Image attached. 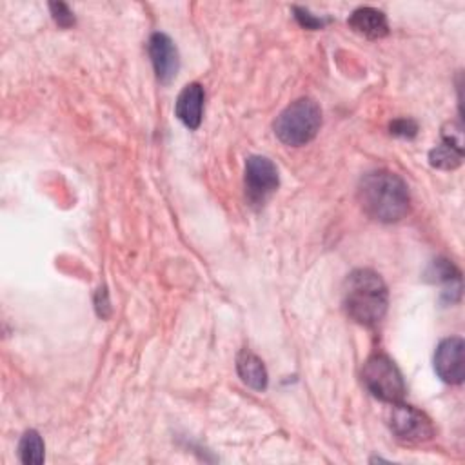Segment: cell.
Instances as JSON below:
<instances>
[{
  "label": "cell",
  "instance_id": "obj_7",
  "mask_svg": "<svg viewBox=\"0 0 465 465\" xmlns=\"http://www.w3.org/2000/svg\"><path fill=\"white\" fill-rule=\"evenodd\" d=\"M463 349L465 343L460 336H450L440 341L434 352V369L445 383L458 385L463 381Z\"/></svg>",
  "mask_w": 465,
  "mask_h": 465
},
{
  "label": "cell",
  "instance_id": "obj_8",
  "mask_svg": "<svg viewBox=\"0 0 465 465\" xmlns=\"http://www.w3.org/2000/svg\"><path fill=\"white\" fill-rule=\"evenodd\" d=\"M147 49H149V56H151V62H153L158 80L162 84H169L176 76L178 65H180L178 51H176L173 40L163 33H154L149 38Z\"/></svg>",
  "mask_w": 465,
  "mask_h": 465
},
{
  "label": "cell",
  "instance_id": "obj_16",
  "mask_svg": "<svg viewBox=\"0 0 465 465\" xmlns=\"http://www.w3.org/2000/svg\"><path fill=\"white\" fill-rule=\"evenodd\" d=\"M391 133L401 134V136H412L416 134V124L411 120H396L394 124H391Z\"/></svg>",
  "mask_w": 465,
  "mask_h": 465
},
{
  "label": "cell",
  "instance_id": "obj_2",
  "mask_svg": "<svg viewBox=\"0 0 465 465\" xmlns=\"http://www.w3.org/2000/svg\"><path fill=\"white\" fill-rule=\"evenodd\" d=\"M389 292L381 276L371 269L352 271L343 287V307L360 325H376L387 312Z\"/></svg>",
  "mask_w": 465,
  "mask_h": 465
},
{
  "label": "cell",
  "instance_id": "obj_15",
  "mask_svg": "<svg viewBox=\"0 0 465 465\" xmlns=\"http://www.w3.org/2000/svg\"><path fill=\"white\" fill-rule=\"evenodd\" d=\"M294 13H296V20H298L305 29H316V27L322 25V20H320V18H314L307 9L294 7Z\"/></svg>",
  "mask_w": 465,
  "mask_h": 465
},
{
  "label": "cell",
  "instance_id": "obj_12",
  "mask_svg": "<svg viewBox=\"0 0 465 465\" xmlns=\"http://www.w3.org/2000/svg\"><path fill=\"white\" fill-rule=\"evenodd\" d=\"M20 460L27 465H40L44 461V441L36 430H25L18 443Z\"/></svg>",
  "mask_w": 465,
  "mask_h": 465
},
{
  "label": "cell",
  "instance_id": "obj_13",
  "mask_svg": "<svg viewBox=\"0 0 465 465\" xmlns=\"http://www.w3.org/2000/svg\"><path fill=\"white\" fill-rule=\"evenodd\" d=\"M429 160H430V165H434L438 169H454L461 163V149L443 142L441 145H438L430 151Z\"/></svg>",
  "mask_w": 465,
  "mask_h": 465
},
{
  "label": "cell",
  "instance_id": "obj_1",
  "mask_svg": "<svg viewBox=\"0 0 465 465\" xmlns=\"http://www.w3.org/2000/svg\"><path fill=\"white\" fill-rule=\"evenodd\" d=\"M361 209L378 222L392 223L409 213V189L405 182L389 171H372L363 174L358 185Z\"/></svg>",
  "mask_w": 465,
  "mask_h": 465
},
{
  "label": "cell",
  "instance_id": "obj_10",
  "mask_svg": "<svg viewBox=\"0 0 465 465\" xmlns=\"http://www.w3.org/2000/svg\"><path fill=\"white\" fill-rule=\"evenodd\" d=\"M349 27L367 38H381L389 33L385 15L374 7H358L349 16Z\"/></svg>",
  "mask_w": 465,
  "mask_h": 465
},
{
  "label": "cell",
  "instance_id": "obj_11",
  "mask_svg": "<svg viewBox=\"0 0 465 465\" xmlns=\"http://www.w3.org/2000/svg\"><path fill=\"white\" fill-rule=\"evenodd\" d=\"M236 371L245 385L254 391H263L267 387V371L263 361L251 351H240L236 358Z\"/></svg>",
  "mask_w": 465,
  "mask_h": 465
},
{
  "label": "cell",
  "instance_id": "obj_6",
  "mask_svg": "<svg viewBox=\"0 0 465 465\" xmlns=\"http://www.w3.org/2000/svg\"><path fill=\"white\" fill-rule=\"evenodd\" d=\"M278 189V169L265 156H249L245 162V194L254 205H263L265 200Z\"/></svg>",
  "mask_w": 465,
  "mask_h": 465
},
{
  "label": "cell",
  "instance_id": "obj_14",
  "mask_svg": "<svg viewBox=\"0 0 465 465\" xmlns=\"http://www.w3.org/2000/svg\"><path fill=\"white\" fill-rule=\"evenodd\" d=\"M49 7H51V13H53V18L56 20V24L60 27H69L71 24H74V16H73L71 9L65 4L54 2V4H49Z\"/></svg>",
  "mask_w": 465,
  "mask_h": 465
},
{
  "label": "cell",
  "instance_id": "obj_4",
  "mask_svg": "<svg viewBox=\"0 0 465 465\" xmlns=\"http://www.w3.org/2000/svg\"><path fill=\"white\" fill-rule=\"evenodd\" d=\"M367 391L381 401L400 403L405 396V381L401 372L385 354H372L361 371Z\"/></svg>",
  "mask_w": 465,
  "mask_h": 465
},
{
  "label": "cell",
  "instance_id": "obj_9",
  "mask_svg": "<svg viewBox=\"0 0 465 465\" xmlns=\"http://www.w3.org/2000/svg\"><path fill=\"white\" fill-rule=\"evenodd\" d=\"M203 87L196 82L187 84L182 93L176 98V116L180 118V122L189 127V129H196L202 122V113H203Z\"/></svg>",
  "mask_w": 465,
  "mask_h": 465
},
{
  "label": "cell",
  "instance_id": "obj_3",
  "mask_svg": "<svg viewBox=\"0 0 465 465\" xmlns=\"http://www.w3.org/2000/svg\"><path fill=\"white\" fill-rule=\"evenodd\" d=\"M322 125V111L311 98H300L289 104L274 122L276 136L292 147L309 143Z\"/></svg>",
  "mask_w": 465,
  "mask_h": 465
},
{
  "label": "cell",
  "instance_id": "obj_5",
  "mask_svg": "<svg viewBox=\"0 0 465 465\" xmlns=\"http://www.w3.org/2000/svg\"><path fill=\"white\" fill-rule=\"evenodd\" d=\"M392 411H391V430L396 436V440H400L401 443L407 445H416V443H423L429 441L434 434V427L430 423V420L418 409L405 405V403H392Z\"/></svg>",
  "mask_w": 465,
  "mask_h": 465
}]
</instances>
